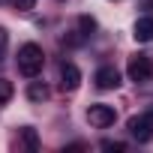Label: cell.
I'll use <instances>...</instances> for the list:
<instances>
[{
  "instance_id": "obj_1",
  "label": "cell",
  "mask_w": 153,
  "mask_h": 153,
  "mask_svg": "<svg viewBox=\"0 0 153 153\" xmlns=\"http://www.w3.org/2000/svg\"><path fill=\"white\" fill-rule=\"evenodd\" d=\"M42 63H45V54L36 42H27L18 48V72L27 75V78H33V75L42 72Z\"/></svg>"
},
{
  "instance_id": "obj_2",
  "label": "cell",
  "mask_w": 153,
  "mask_h": 153,
  "mask_svg": "<svg viewBox=\"0 0 153 153\" xmlns=\"http://www.w3.org/2000/svg\"><path fill=\"white\" fill-rule=\"evenodd\" d=\"M126 72H129V81H135V84H147V81L153 78V60H150L147 54H135V57H129Z\"/></svg>"
},
{
  "instance_id": "obj_3",
  "label": "cell",
  "mask_w": 153,
  "mask_h": 153,
  "mask_svg": "<svg viewBox=\"0 0 153 153\" xmlns=\"http://www.w3.org/2000/svg\"><path fill=\"white\" fill-rule=\"evenodd\" d=\"M87 120H90V126H96V129H105V126H111V123L117 120V111H114L111 105H102V102H96V105H90V108H87Z\"/></svg>"
},
{
  "instance_id": "obj_4",
  "label": "cell",
  "mask_w": 153,
  "mask_h": 153,
  "mask_svg": "<svg viewBox=\"0 0 153 153\" xmlns=\"http://www.w3.org/2000/svg\"><path fill=\"white\" fill-rule=\"evenodd\" d=\"M126 126H129V135H132L135 141H141V144L153 138V126L147 123V117H144V114H141V117H129V123H126Z\"/></svg>"
},
{
  "instance_id": "obj_5",
  "label": "cell",
  "mask_w": 153,
  "mask_h": 153,
  "mask_svg": "<svg viewBox=\"0 0 153 153\" xmlns=\"http://www.w3.org/2000/svg\"><path fill=\"white\" fill-rule=\"evenodd\" d=\"M93 81H96L99 90H114V87H120V72L114 66H102V69H96Z\"/></svg>"
},
{
  "instance_id": "obj_6",
  "label": "cell",
  "mask_w": 153,
  "mask_h": 153,
  "mask_svg": "<svg viewBox=\"0 0 153 153\" xmlns=\"http://www.w3.org/2000/svg\"><path fill=\"white\" fill-rule=\"evenodd\" d=\"M78 84H81L78 66H75V63H63L60 66V87L63 90H78Z\"/></svg>"
},
{
  "instance_id": "obj_7",
  "label": "cell",
  "mask_w": 153,
  "mask_h": 153,
  "mask_svg": "<svg viewBox=\"0 0 153 153\" xmlns=\"http://www.w3.org/2000/svg\"><path fill=\"white\" fill-rule=\"evenodd\" d=\"M132 36H135V42H153V18H138Z\"/></svg>"
},
{
  "instance_id": "obj_8",
  "label": "cell",
  "mask_w": 153,
  "mask_h": 153,
  "mask_svg": "<svg viewBox=\"0 0 153 153\" xmlns=\"http://www.w3.org/2000/svg\"><path fill=\"white\" fill-rule=\"evenodd\" d=\"M18 138H21V147H24V150H30V153H36V150H39V135H36V129L24 126V129L18 132Z\"/></svg>"
},
{
  "instance_id": "obj_9",
  "label": "cell",
  "mask_w": 153,
  "mask_h": 153,
  "mask_svg": "<svg viewBox=\"0 0 153 153\" xmlns=\"http://www.w3.org/2000/svg\"><path fill=\"white\" fill-rule=\"evenodd\" d=\"M27 99H30V102H45V99H48V87H45L42 81H33V84L27 87Z\"/></svg>"
},
{
  "instance_id": "obj_10",
  "label": "cell",
  "mask_w": 153,
  "mask_h": 153,
  "mask_svg": "<svg viewBox=\"0 0 153 153\" xmlns=\"http://www.w3.org/2000/svg\"><path fill=\"white\" fill-rule=\"evenodd\" d=\"M12 93H15V90H12V81H9V78H0V105L9 102Z\"/></svg>"
},
{
  "instance_id": "obj_11",
  "label": "cell",
  "mask_w": 153,
  "mask_h": 153,
  "mask_svg": "<svg viewBox=\"0 0 153 153\" xmlns=\"http://www.w3.org/2000/svg\"><path fill=\"white\" fill-rule=\"evenodd\" d=\"M78 27H81V36H90V33L96 30V21H93L90 15H81V18H78Z\"/></svg>"
},
{
  "instance_id": "obj_12",
  "label": "cell",
  "mask_w": 153,
  "mask_h": 153,
  "mask_svg": "<svg viewBox=\"0 0 153 153\" xmlns=\"http://www.w3.org/2000/svg\"><path fill=\"white\" fill-rule=\"evenodd\" d=\"M102 150H114V153H123L126 144L123 141H102Z\"/></svg>"
},
{
  "instance_id": "obj_13",
  "label": "cell",
  "mask_w": 153,
  "mask_h": 153,
  "mask_svg": "<svg viewBox=\"0 0 153 153\" xmlns=\"http://www.w3.org/2000/svg\"><path fill=\"white\" fill-rule=\"evenodd\" d=\"M9 3H12L15 9H21V12H27V9H33V6H36V0H9Z\"/></svg>"
},
{
  "instance_id": "obj_14",
  "label": "cell",
  "mask_w": 153,
  "mask_h": 153,
  "mask_svg": "<svg viewBox=\"0 0 153 153\" xmlns=\"http://www.w3.org/2000/svg\"><path fill=\"white\" fill-rule=\"evenodd\" d=\"M6 45H9V33L0 27V60H3V51H6Z\"/></svg>"
},
{
  "instance_id": "obj_15",
  "label": "cell",
  "mask_w": 153,
  "mask_h": 153,
  "mask_svg": "<svg viewBox=\"0 0 153 153\" xmlns=\"http://www.w3.org/2000/svg\"><path fill=\"white\" fill-rule=\"evenodd\" d=\"M144 117H147V123H150V126H153V108H150V111H147V114H144Z\"/></svg>"
}]
</instances>
